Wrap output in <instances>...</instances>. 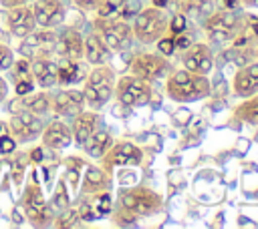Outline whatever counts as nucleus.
<instances>
[{
    "label": "nucleus",
    "instance_id": "obj_1",
    "mask_svg": "<svg viewBox=\"0 0 258 229\" xmlns=\"http://www.w3.org/2000/svg\"><path fill=\"white\" fill-rule=\"evenodd\" d=\"M20 207L24 211V217L30 225L34 227H44L48 223H52V205H48L44 201V195H42V189L36 181L28 183L22 191V197H20Z\"/></svg>",
    "mask_w": 258,
    "mask_h": 229
},
{
    "label": "nucleus",
    "instance_id": "obj_2",
    "mask_svg": "<svg viewBox=\"0 0 258 229\" xmlns=\"http://www.w3.org/2000/svg\"><path fill=\"white\" fill-rule=\"evenodd\" d=\"M95 28H97V34L101 36V40L105 42V46L109 50H123L131 44L133 30L125 22H117L113 18H99L97 16Z\"/></svg>",
    "mask_w": 258,
    "mask_h": 229
},
{
    "label": "nucleus",
    "instance_id": "obj_3",
    "mask_svg": "<svg viewBox=\"0 0 258 229\" xmlns=\"http://www.w3.org/2000/svg\"><path fill=\"white\" fill-rule=\"evenodd\" d=\"M8 135H12L16 141L20 143H30L34 141L36 137H40L42 129H44V123L40 121L38 114H32L28 110H22V112H16L10 117L8 125L4 127Z\"/></svg>",
    "mask_w": 258,
    "mask_h": 229
},
{
    "label": "nucleus",
    "instance_id": "obj_4",
    "mask_svg": "<svg viewBox=\"0 0 258 229\" xmlns=\"http://www.w3.org/2000/svg\"><path fill=\"white\" fill-rule=\"evenodd\" d=\"M163 28H165V14L157 8H147V10H141L135 16L133 34L141 42H151V40L159 38Z\"/></svg>",
    "mask_w": 258,
    "mask_h": 229
},
{
    "label": "nucleus",
    "instance_id": "obj_5",
    "mask_svg": "<svg viewBox=\"0 0 258 229\" xmlns=\"http://www.w3.org/2000/svg\"><path fill=\"white\" fill-rule=\"evenodd\" d=\"M117 98L123 106H135V104H145L149 100V84L145 78L133 74V76H123L117 82Z\"/></svg>",
    "mask_w": 258,
    "mask_h": 229
},
{
    "label": "nucleus",
    "instance_id": "obj_6",
    "mask_svg": "<svg viewBox=\"0 0 258 229\" xmlns=\"http://www.w3.org/2000/svg\"><path fill=\"white\" fill-rule=\"evenodd\" d=\"M210 92V84L204 78V74H194L189 80L185 82H171L167 80V94L173 100H181V102H189L196 98H202Z\"/></svg>",
    "mask_w": 258,
    "mask_h": 229
},
{
    "label": "nucleus",
    "instance_id": "obj_7",
    "mask_svg": "<svg viewBox=\"0 0 258 229\" xmlns=\"http://www.w3.org/2000/svg\"><path fill=\"white\" fill-rule=\"evenodd\" d=\"M121 205L135 215H149L159 207V197L149 189H133L121 195Z\"/></svg>",
    "mask_w": 258,
    "mask_h": 229
},
{
    "label": "nucleus",
    "instance_id": "obj_8",
    "mask_svg": "<svg viewBox=\"0 0 258 229\" xmlns=\"http://www.w3.org/2000/svg\"><path fill=\"white\" fill-rule=\"evenodd\" d=\"M30 8L40 28H54L64 20V4L60 0H34Z\"/></svg>",
    "mask_w": 258,
    "mask_h": 229
},
{
    "label": "nucleus",
    "instance_id": "obj_9",
    "mask_svg": "<svg viewBox=\"0 0 258 229\" xmlns=\"http://www.w3.org/2000/svg\"><path fill=\"white\" fill-rule=\"evenodd\" d=\"M6 26H8V32L16 38H24L26 34H30L36 26V20H34V14H32V8L28 4H22V6H14V8H8V16H6Z\"/></svg>",
    "mask_w": 258,
    "mask_h": 229
},
{
    "label": "nucleus",
    "instance_id": "obj_10",
    "mask_svg": "<svg viewBox=\"0 0 258 229\" xmlns=\"http://www.w3.org/2000/svg\"><path fill=\"white\" fill-rule=\"evenodd\" d=\"M83 90H60L50 98V110L58 117H75L83 110Z\"/></svg>",
    "mask_w": 258,
    "mask_h": 229
},
{
    "label": "nucleus",
    "instance_id": "obj_11",
    "mask_svg": "<svg viewBox=\"0 0 258 229\" xmlns=\"http://www.w3.org/2000/svg\"><path fill=\"white\" fill-rule=\"evenodd\" d=\"M40 141H42V147L44 149H50V151H60L64 147L71 145L73 141V133L71 129L62 123V121H50L48 125H44L42 133H40Z\"/></svg>",
    "mask_w": 258,
    "mask_h": 229
},
{
    "label": "nucleus",
    "instance_id": "obj_12",
    "mask_svg": "<svg viewBox=\"0 0 258 229\" xmlns=\"http://www.w3.org/2000/svg\"><path fill=\"white\" fill-rule=\"evenodd\" d=\"M183 64L189 72H198V74H208L214 66V58L212 52L206 44H194L185 50L183 54Z\"/></svg>",
    "mask_w": 258,
    "mask_h": 229
},
{
    "label": "nucleus",
    "instance_id": "obj_13",
    "mask_svg": "<svg viewBox=\"0 0 258 229\" xmlns=\"http://www.w3.org/2000/svg\"><path fill=\"white\" fill-rule=\"evenodd\" d=\"M56 62L46 56H34L30 62V72L34 78V84L40 88H52L56 84Z\"/></svg>",
    "mask_w": 258,
    "mask_h": 229
},
{
    "label": "nucleus",
    "instance_id": "obj_14",
    "mask_svg": "<svg viewBox=\"0 0 258 229\" xmlns=\"http://www.w3.org/2000/svg\"><path fill=\"white\" fill-rule=\"evenodd\" d=\"M56 54H60L67 60H81L83 58V36L77 30H64L60 36H56L54 42Z\"/></svg>",
    "mask_w": 258,
    "mask_h": 229
},
{
    "label": "nucleus",
    "instance_id": "obj_15",
    "mask_svg": "<svg viewBox=\"0 0 258 229\" xmlns=\"http://www.w3.org/2000/svg\"><path fill=\"white\" fill-rule=\"evenodd\" d=\"M167 70V62L155 54H141L133 60V74L145 78V80H151V78H157L161 76L163 72Z\"/></svg>",
    "mask_w": 258,
    "mask_h": 229
},
{
    "label": "nucleus",
    "instance_id": "obj_16",
    "mask_svg": "<svg viewBox=\"0 0 258 229\" xmlns=\"http://www.w3.org/2000/svg\"><path fill=\"white\" fill-rule=\"evenodd\" d=\"M97 123H99V114L97 112H89V110H81L79 114H75V121H73V141L83 147L85 141L95 133L97 129Z\"/></svg>",
    "mask_w": 258,
    "mask_h": 229
},
{
    "label": "nucleus",
    "instance_id": "obj_17",
    "mask_svg": "<svg viewBox=\"0 0 258 229\" xmlns=\"http://www.w3.org/2000/svg\"><path fill=\"white\" fill-rule=\"evenodd\" d=\"M103 157L107 161V167H111V165H137L141 161V151L131 143H117Z\"/></svg>",
    "mask_w": 258,
    "mask_h": 229
},
{
    "label": "nucleus",
    "instance_id": "obj_18",
    "mask_svg": "<svg viewBox=\"0 0 258 229\" xmlns=\"http://www.w3.org/2000/svg\"><path fill=\"white\" fill-rule=\"evenodd\" d=\"M109 48L105 46V42L101 40V36L97 32L89 34L87 38H83V56L87 58V62L91 64H105L109 60Z\"/></svg>",
    "mask_w": 258,
    "mask_h": 229
},
{
    "label": "nucleus",
    "instance_id": "obj_19",
    "mask_svg": "<svg viewBox=\"0 0 258 229\" xmlns=\"http://www.w3.org/2000/svg\"><path fill=\"white\" fill-rule=\"evenodd\" d=\"M50 98L52 96L48 92H34V94L28 92L22 96V106H24V110H28L32 114L42 117L50 110Z\"/></svg>",
    "mask_w": 258,
    "mask_h": 229
},
{
    "label": "nucleus",
    "instance_id": "obj_20",
    "mask_svg": "<svg viewBox=\"0 0 258 229\" xmlns=\"http://www.w3.org/2000/svg\"><path fill=\"white\" fill-rule=\"evenodd\" d=\"M109 145H111V135H109L107 131H97V133H93V135L85 141L83 147H85V151H87L89 157L101 159V157L107 153Z\"/></svg>",
    "mask_w": 258,
    "mask_h": 229
},
{
    "label": "nucleus",
    "instance_id": "obj_21",
    "mask_svg": "<svg viewBox=\"0 0 258 229\" xmlns=\"http://www.w3.org/2000/svg\"><path fill=\"white\" fill-rule=\"evenodd\" d=\"M81 72L83 70H81L79 60H67L64 58V62H60L56 66V84H60V86L75 84L81 80Z\"/></svg>",
    "mask_w": 258,
    "mask_h": 229
},
{
    "label": "nucleus",
    "instance_id": "obj_22",
    "mask_svg": "<svg viewBox=\"0 0 258 229\" xmlns=\"http://www.w3.org/2000/svg\"><path fill=\"white\" fill-rule=\"evenodd\" d=\"M103 187H107V175L103 169L91 165L85 171V179H83V193H97Z\"/></svg>",
    "mask_w": 258,
    "mask_h": 229
},
{
    "label": "nucleus",
    "instance_id": "obj_23",
    "mask_svg": "<svg viewBox=\"0 0 258 229\" xmlns=\"http://www.w3.org/2000/svg\"><path fill=\"white\" fill-rule=\"evenodd\" d=\"M24 44H28L30 48H36V46H52L56 42V32L52 28H40V30H32L30 34H26L22 38Z\"/></svg>",
    "mask_w": 258,
    "mask_h": 229
},
{
    "label": "nucleus",
    "instance_id": "obj_24",
    "mask_svg": "<svg viewBox=\"0 0 258 229\" xmlns=\"http://www.w3.org/2000/svg\"><path fill=\"white\" fill-rule=\"evenodd\" d=\"M234 90H236L238 94H242V96H248V94H252L254 90H258V80L252 78V76L246 72V68H244V70H240V72L236 74V78H234Z\"/></svg>",
    "mask_w": 258,
    "mask_h": 229
},
{
    "label": "nucleus",
    "instance_id": "obj_25",
    "mask_svg": "<svg viewBox=\"0 0 258 229\" xmlns=\"http://www.w3.org/2000/svg\"><path fill=\"white\" fill-rule=\"evenodd\" d=\"M236 28V16L232 12H218L208 20V30H228Z\"/></svg>",
    "mask_w": 258,
    "mask_h": 229
},
{
    "label": "nucleus",
    "instance_id": "obj_26",
    "mask_svg": "<svg viewBox=\"0 0 258 229\" xmlns=\"http://www.w3.org/2000/svg\"><path fill=\"white\" fill-rule=\"evenodd\" d=\"M10 72H12V80L14 82H18V80H22V78H32V72H30V60L28 58H14V62L10 64V68H8Z\"/></svg>",
    "mask_w": 258,
    "mask_h": 229
},
{
    "label": "nucleus",
    "instance_id": "obj_27",
    "mask_svg": "<svg viewBox=\"0 0 258 229\" xmlns=\"http://www.w3.org/2000/svg\"><path fill=\"white\" fill-rule=\"evenodd\" d=\"M28 163H30V161H28V155H26V153H16V157H14V161H12V179H14L16 187L22 185V181H24V171H26V165H28Z\"/></svg>",
    "mask_w": 258,
    "mask_h": 229
},
{
    "label": "nucleus",
    "instance_id": "obj_28",
    "mask_svg": "<svg viewBox=\"0 0 258 229\" xmlns=\"http://www.w3.org/2000/svg\"><path fill=\"white\" fill-rule=\"evenodd\" d=\"M69 193H67V187H64V179H60L58 181V185H56V191H54V195H52V201H50V205L54 207V209H58V211H64L67 207H69Z\"/></svg>",
    "mask_w": 258,
    "mask_h": 229
},
{
    "label": "nucleus",
    "instance_id": "obj_29",
    "mask_svg": "<svg viewBox=\"0 0 258 229\" xmlns=\"http://www.w3.org/2000/svg\"><path fill=\"white\" fill-rule=\"evenodd\" d=\"M238 114L250 123H258V96L248 100L246 104H242V108L238 110Z\"/></svg>",
    "mask_w": 258,
    "mask_h": 229
},
{
    "label": "nucleus",
    "instance_id": "obj_30",
    "mask_svg": "<svg viewBox=\"0 0 258 229\" xmlns=\"http://www.w3.org/2000/svg\"><path fill=\"white\" fill-rule=\"evenodd\" d=\"M77 219H79V211L77 209H64V213L60 215V217H56L54 219V225L56 227H71V225H75L77 223Z\"/></svg>",
    "mask_w": 258,
    "mask_h": 229
},
{
    "label": "nucleus",
    "instance_id": "obj_31",
    "mask_svg": "<svg viewBox=\"0 0 258 229\" xmlns=\"http://www.w3.org/2000/svg\"><path fill=\"white\" fill-rule=\"evenodd\" d=\"M12 62H14V50L8 44H2L0 42V72L2 70H8Z\"/></svg>",
    "mask_w": 258,
    "mask_h": 229
},
{
    "label": "nucleus",
    "instance_id": "obj_32",
    "mask_svg": "<svg viewBox=\"0 0 258 229\" xmlns=\"http://www.w3.org/2000/svg\"><path fill=\"white\" fill-rule=\"evenodd\" d=\"M89 205H91V209H97V215H105L111 211V197L107 193H103L97 197V203H89Z\"/></svg>",
    "mask_w": 258,
    "mask_h": 229
},
{
    "label": "nucleus",
    "instance_id": "obj_33",
    "mask_svg": "<svg viewBox=\"0 0 258 229\" xmlns=\"http://www.w3.org/2000/svg\"><path fill=\"white\" fill-rule=\"evenodd\" d=\"M16 151V139L8 133L0 135V155H10Z\"/></svg>",
    "mask_w": 258,
    "mask_h": 229
},
{
    "label": "nucleus",
    "instance_id": "obj_34",
    "mask_svg": "<svg viewBox=\"0 0 258 229\" xmlns=\"http://www.w3.org/2000/svg\"><path fill=\"white\" fill-rule=\"evenodd\" d=\"M32 90H34V78H22V80L14 82V92L18 96H24V94H28Z\"/></svg>",
    "mask_w": 258,
    "mask_h": 229
},
{
    "label": "nucleus",
    "instance_id": "obj_35",
    "mask_svg": "<svg viewBox=\"0 0 258 229\" xmlns=\"http://www.w3.org/2000/svg\"><path fill=\"white\" fill-rule=\"evenodd\" d=\"M28 161L32 163V165H40L42 161H44V147L42 145H38V147H32L28 153Z\"/></svg>",
    "mask_w": 258,
    "mask_h": 229
},
{
    "label": "nucleus",
    "instance_id": "obj_36",
    "mask_svg": "<svg viewBox=\"0 0 258 229\" xmlns=\"http://www.w3.org/2000/svg\"><path fill=\"white\" fill-rule=\"evenodd\" d=\"M4 110L6 112H10V114H16V112H22L24 110V106H22V96H14L12 100H8L6 102V106H4Z\"/></svg>",
    "mask_w": 258,
    "mask_h": 229
},
{
    "label": "nucleus",
    "instance_id": "obj_37",
    "mask_svg": "<svg viewBox=\"0 0 258 229\" xmlns=\"http://www.w3.org/2000/svg\"><path fill=\"white\" fill-rule=\"evenodd\" d=\"M169 28H171V32H173V34H179V32H183V30H185V18H183L181 14H175V16L171 18V24H169Z\"/></svg>",
    "mask_w": 258,
    "mask_h": 229
},
{
    "label": "nucleus",
    "instance_id": "obj_38",
    "mask_svg": "<svg viewBox=\"0 0 258 229\" xmlns=\"http://www.w3.org/2000/svg\"><path fill=\"white\" fill-rule=\"evenodd\" d=\"M157 48H159V52H161V54L169 56V54L175 50V42H173L171 38H161V40L157 42Z\"/></svg>",
    "mask_w": 258,
    "mask_h": 229
},
{
    "label": "nucleus",
    "instance_id": "obj_39",
    "mask_svg": "<svg viewBox=\"0 0 258 229\" xmlns=\"http://www.w3.org/2000/svg\"><path fill=\"white\" fill-rule=\"evenodd\" d=\"M208 32H210V40H214V42H226L232 38V32H228V30H208Z\"/></svg>",
    "mask_w": 258,
    "mask_h": 229
},
{
    "label": "nucleus",
    "instance_id": "obj_40",
    "mask_svg": "<svg viewBox=\"0 0 258 229\" xmlns=\"http://www.w3.org/2000/svg\"><path fill=\"white\" fill-rule=\"evenodd\" d=\"M24 211H22V207L20 205H16L14 209H12V223L14 225H20V223H24Z\"/></svg>",
    "mask_w": 258,
    "mask_h": 229
},
{
    "label": "nucleus",
    "instance_id": "obj_41",
    "mask_svg": "<svg viewBox=\"0 0 258 229\" xmlns=\"http://www.w3.org/2000/svg\"><path fill=\"white\" fill-rule=\"evenodd\" d=\"M73 2L83 10H91V8H97L101 4V0H73Z\"/></svg>",
    "mask_w": 258,
    "mask_h": 229
},
{
    "label": "nucleus",
    "instance_id": "obj_42",
    "mask_svg": "<svg viewBox=\"0 0 258 229\" xmlns=\"http://www.w3.org/2000/svg\"><path fill=\"white\" fill-rule=\"evenodd\" d=\"M30 0H0V6L2 8H14V6H22V4H28Z\"/></svg>",
    "mask_w": 258,
    "mask_h": 229
},
{
    "label": "nucleus",
    "instance_id": "obj_43",
    "mask_svg": "<svg viewBox=\"0 0 258 229\" xmlns=\"http://www.w3.org/2000/svg\"><path fill=\"white\" fill-rule=\"evenodd\" d=\"M6 94H8V82L0 76V102L6 98Z\"/></svg>",
    "mask_w": 258,
    "mask_h": 229
},
{
    "label": "nucleus",
    "instance_id": "obj_44",
    "mask_svg": "<svg viewBox=\"0 0 258 229\" xmlns=\"http://www.w3.org/2000/svg\"><path fill=\"white\" fill-rule=\"evenodd\" d=\"M173 42H175L177 48H187V46H189V38H187V36H179V38L173 40Z\"/></svg>",
    "mask_w": 258,
    "mask_h": 229
},
{
    "label": "nucleus",
    "instance_id": "obj_45",
    "mask_svg": "<svg viewBox=\"0 0 258 229\" xmlns=\"http://www.w3.org/2000/svg\"><path fill=\"white\" fill-rule=\"evenodd\" d=\"M246 72H248L252 78L258 80V64H250V66H246Z\"/></svg>",
    "mask_w": 258,
    "mask_h": 229
},
{
    "label": "nucleus",
    "instance_id": "obj_46",
    "mask_svg": "<svg viewBox=\"0 0 258 229\" xmlns=\"http://www.w3.org/2000/svg\"><path fill=\"white\" fill-rule=\"evenodd\" d=\"M246 6H254V8H258V0H242Z\"/></svg>",
    "mask_w": 258,
    "mask_h": 229
},
{
    "label": "nucleus",
    "instance_id": "obj_47",
    "mask_svg": "<svg viewBox=\"0 0 258 229\" xmlns=\"http://www.w3.org/2000/svg\"><path fill=\"white\" fill-rule=\"evenodd\" d=\"M155 2V6H165V0H153Z\"/></svg>",
    "mask_w": 258,
    "mask_h": 229
},
{
    "label": "nucleus",
    "instance_id": "obj_48",
    "mask_svg": "<svg viewBox=\"0 0 258 229\" xmlns=\"http://www.w3.org/2000/svg\"><path fill=\"white\" fill-rule=\"evenodd\" d=\"M4 127H6V125H4V123H2V121H0V133H2V131H4Z\"/></svg>",
    "mask_w": 258,
    "mask_h": 229
}]
</instances>
